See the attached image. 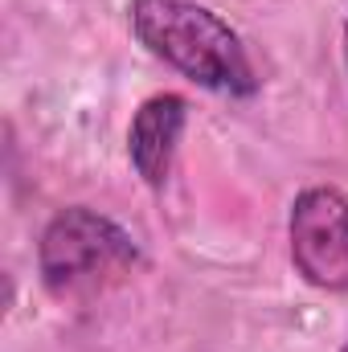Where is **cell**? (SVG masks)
<instances>
[{
  "mask_svg": "<svg viewBox=\"0 0 348 352\" xmlns=\"http://www.w3.org/2000/svg\"><path fill=\"white\" fill-rule=\"evenodd\" d=\"M131 33L140 45L184 74L201 90L226 98H254L259 70L238 37V29L197 0H131L127 4Z\"/></svg>",
  "mask_w": 348,
  "mask_h": 352,
  "instance_id": "6da1fadb",
  "label": "cell"
},
{
  "mask_svg": "<svg viewBox=\"0 0 348 352\" xmlns=\"http://www.w3.org/2000/svg\"><path fill=\"white\" fill-rule=\"evenodd\" d=\"M140 263L144 250L131 230L90 205L58 209L37 238V274L54 299H87L127 278Z\"/></svg>",
  "mask_w": 348,
  "mask_h": 352,
  "instance_id": "7a4b0ae2",
  "label": "cell"
},
{
  "mask_svg": "<svg viewBox=\"0 0 348 352\" xmlns=\"http://www.w3.org/2000/svg\"><path fill=\"white\" fill-rule=\"evenodd\" d=\"M295 270L332 295H348V197L332 184H312L291 201L287 217Z\"/></svg>",
  "mask_w": 348,
  "mask_h": 352,
  "instance_id": "3957f363",
  "label": "cell"
},
{
  "mask_svg": "<svg viewBox=\"0 0 348 352\" xmlns=\"http://www.w3.org/2000/svg\"><path fill=\"white\" fill-rule=\"evenodd\" d=\"M184 123H188V102L180 94H152L131 115L127 160H131L135 176L148 188H156V192L168 184L176 148H180V135H184Z\"/></svg>",
  "mask_w": 348,
  "mask_h": 352,
  "instance_id": "277c9868",
  "label": "cell"
},
{
  "mask_svg": "<svg viewBox=\"0 0 348 352\" xmlns=\"http://www.w3.org/2000/svg\"><path fill=\"white\" fill-rule=\"evenodd\" d=\"M345 62H348V12H345Z\"/></svg>",
  "mask_w": 348,
  "mask_h": 352,
  "instance_id": "5b68a950",
  "label": "cell"
},
{
  "mask_svg": "<svg viewBox=\"0 0 348 352\" xmlns=\"http://www.w3.org/2000/svg\"><path fill=\"white\" fill-rule=\"evenodd\" d=\"M340 352H348V344H345V349H340Z\"/></svg>",
  "mask_w": 348,
  "mask_h": 352,
  "instance_id": "8992f818",
  "label": "cell"
}]
</instances>
